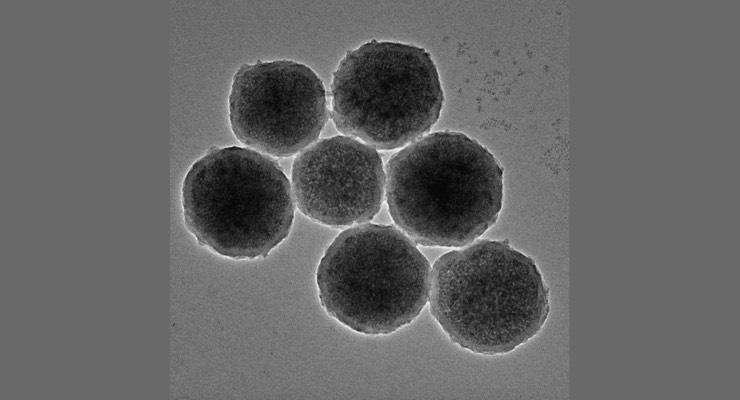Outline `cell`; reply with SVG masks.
<instances>
[{
  "mask_svg": "<svg viewBox=\"0 0 740 400\" xmlns=\"http://www.w3.org/2000/svg\"><path fill=\"white\" fill-rule=\"evenodd\" d=\"M385 174L390 216L417 245L462 248L499 218L503 168L464 133L421 137L389 158Z\"/></svg>",
  "mask_w": 740,
  "mask_h": 400,
  "instance_id": "6da1fadb",
  "label": "cell"
},
{
  "mask_svg": "<svg viewBox=\"0 0 740 400\" xmlns=\"http://www.w3.org/2000/svg\"><path fill=\"white\" fill-rule=\"evenodd\" d=\"M431 315L449 340L480 355H502L542 330L550 291L536 262L508 240L451 250L431 267Z\"/></svg>",
  "mask_w": 740,
  "mask_h": 400,
  "instance_id": "7a4b0ae2",
  "label": "cell"
},
{
  "mask_svg": "<svg viewBox=\"0 0 740 400\" xmlns=\"http://www.w3.org/2000/svg\"><path fill=\"white\" fill-rule=\"evenodd\" d=\"M186 229L197 243L233 260L265 258L289 235L295 202L289 179L268 155L210 147L181 188Z\"/></svg>",
  "mask_w": 740,
  "mask_h": 400,
  "instance_id": "3957f363",
  "label": "cell"
},
{
  "mask_svg": "<svg viewBox=\"0 0 740 400\" xmlns=\"http://www.w3.org/2000/svg\"><path fill=\"white\" fill-rule=\"evenodd\" d=\"M431 265L394 225L365 223L343 230L316 271L327 314L364 335H387L412 323L428 303Z\"/></svg>",
  "mask_w": 740,
  "mask_h": 400,
  "instance_id": "277c9868",
  "label": "cell"
},
{
  "mask_svg": "<svg viewBox=\"0 0 740 400\" xmlns=\"http://www.w3.org/2000/svg\"><path fill=\"white\" fill-rule=\"evenodd\" d=\"M444 94L424 48L370 40L346 52L331 82L330 115L338 131L376 150H394L427 135Z\"/></svg>",
  "mask_w": 740,
  "mask_h": 400,
  "instance_id": "5b68a950",
  "label": "cell"
},
{
  "mask_svg": "<svg viewBox=\"0 0 740 400\" xmlns=\"http://www.w3.org/2000/svg\"><path fill=\"white\" fill-rule=\"evenodd\" d=\"M228 111L239 142L278 158L316 142L330 113L319 76L287 59L242 64L232 79Z\"/></svg>",
  "mask_w": 740,
  "mask_h": 400,
  "instance_id": "8992f818",
  "label": "cell"
},
{
  "mask_svg": "<svg viewBox=\"0 0 740 400\" xmlns=\"http://www.w3.org/2000/svg\"><path fill=\"white\" fill-rule=\"evenodd\" d=\"M385 185L378 151L346 135L314 142L292 165L291 188L299 211L335 229L369 223L382 207Z\"/></svg>",
  "mask_w": 740,
  "mask_h": 400,
  "instance_id": "52a82bcc",
  "label": "cell"
}]
</instances>
